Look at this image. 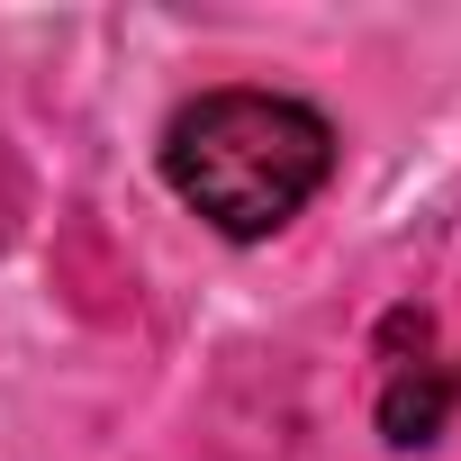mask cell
<instances>
[{
  "label": "cell",
  "mask_w": 461,
  "mask_h": 461,
  "mask_svg": "<svg viewBox=\"0 0 461 461\" xmlns=\"http://www.w3.org/2000/svg\"><path fill=\"white\" fill-rule=\"evenodd\" d=\"M335 172V127L326 109L290 91H199L163 127V181L190 217H208L226 245H263L326 190Z\"/></svg>",
  "instance_id": "obj_1"
},
{
  "label": "cell",
  "mask_w": 461,
  "mask_h": 461,
  "mask_svg": "<svg viewBox=\"0 0 461 461\" xmlns=\"http://www.w3.org/2000/svg\"><path fill=\"white\" fill-rule=\"evenodd\" d=\"M452 398H461V380H452L443 362H425V344H416V362L389 353V371H380V434H389L398 452H416V443L443 434Z\"/></svg>",
  "instance_id": "obj_2"
}]
</instances>
